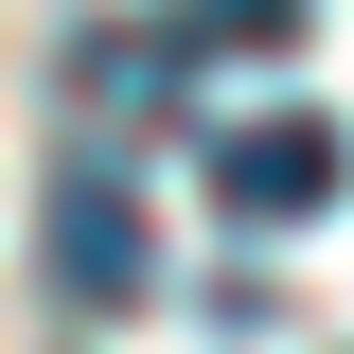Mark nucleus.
<instances>
[{"mask_svg": "<svg viewBox=\"0 0 354 354\" xmlns=\"http://www.w3.org/2000/svg\"><path fill=\"white\" fill-rule=\"evenodd\" d=\"M337 195H354V142H337V124H301V106H266V124H213V213L301 230V213H337Z\"/></svg>", "mask_w": 354, "mask_h": 354, "instance_id": "f257e3e1", "label": "nucleus"}, {"mask_svg": "<svg viewBox=\"0 0 354 354\" xmlns=\"http://www.w3.org/2000/svg\"><path fill=\"white\" fill-rule=\"evenodd\" d=\"M177 36H195V53H283V36H301V0H195Z\"/></svg>", "mask_w": 354, "mask_h": 354, "instance_id": "7ed1b4c3", "label": "nucleus"}, {"mask_svg": "<svg viewBox=\"0 0 354 354\" xmlns=\"http://www.w3.org/2000/svg\"><path fill=\"white\" fill-rule=\"evenodd\" d=\"M53 283H71L88 319L142 301V195H124V160H71L53 177Z\"/></svg>", "mask_w": 354, "mask_h": 354, "instance_id": "f03ea898", "label": "nucleus"}]
</instances>
